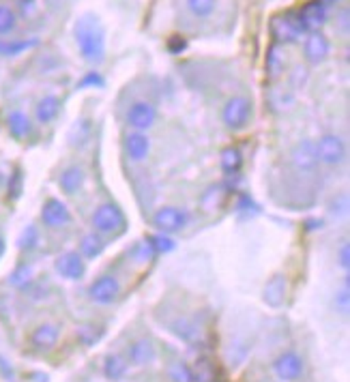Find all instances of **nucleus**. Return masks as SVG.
Instances as JSON below:
<instances>
[{
    "instance_id": "1",
    "label": "nucleus",
    "mask_w": 350,
    "mask_h": 382,
    "mask_svg": "<svg viewBox=\"0 0 350 382\" xmlns=\"http://www.w3.org/2000/svg\"><path fill=\"white\" fill-rule=\"evenodd\" d=\"M73 37L86 63L99 65L105 58V28L95 13H84L75 20Z\"/></svg>"
},
{
    "instance_id": "2",
    "label": "nucleus",
    "mask_w": 350,
    "mask_h": 382,
    "mask_svg": "<svg viewBox=\"0 0 350 382\" xmlns=\"http://www.w3.org/2000/svg\"><path fill=\"white\" fill-rule=\"evenodd\" d=\"M303 26L299 22L297 11H284L273 15L271 20V35L277 45H290V43H299L303 39Z\"/></svg>"
},
{
    "instance_id": "3",
    "label": "nucleus",
    "mask_w": 350,
    "mask_h": 382,
    "mask_svg": "<svg viewBox=\"0 0 350 382\" xmlns=\"http://www.w3.org/2000/svg\"><path fill=\"white\" fill-rule=\"evenodd\" d=\"M251 114H254L251 99L245 97V95H235V97H230L226 101L224 112H221V119H224V125L230 131H241V129H245L249 125Z\"/></svg>"
},
{
    "instance_id": "4",
    "label": "nucleus",
    "mask_w": 350,
    "mask_h": 382,
    "mask_svg": "<svg viewBox=\"0 0 350 382\" xmlns=\"http://www.w3.org/2000/svg\"><path fill=\"white\" fill-rule=\"evenodd\" d=\"M91 221H93V228L101 234H119L127 226L123 211L116 207L114 202H105L101 207H97Z\"/></svg>"
},
{
    "instance_id": "5",
    "label": "nucleus",
    "mask_w": 350,
    "mask_h": 382,
    "mask_svg": "<svg viewBox=\"0 0 350 382\" xmlns=\"http://www.w3.org/2000/svg\"><path fill=\"white\" fill-rule=\"evenodd\" d=\"M153 223L161 234H174L181 232L189 223V213L179 207H163L155 213Z\"/></svg>"
},
{
    "instance_id": "6",
    "label": "nucleus",
    "mask_w": 350,
    "mask_h": 382,
    "mask_svg": "<svg viewBox=\"0 0 350 382\" xmlns=\"http://www.w3.org/2000/svg\"><path fill=\"white\" fill-rule=\"evenodd\" d=\"M297 15H299V22L303 26V31L318 33V28H323L327 24V17H329L327 3H325V0H309V3H305L297 11Z\"/></svg>"
},
{
    "instance_id": "7",
    "label": "nucleus",
    "mask_w": 350,
    "mask_h": 382,
    "mask_svg": "<svg viewBox=\"0 0 350 382\" xmlns=\"http://www.w3.org/2000/svg\"><path fill=\"white\" fill-rule=\"evenodd\" d=\"M316 155L318 161H323L327 166H340L346 159V144L340 135H323L320 142L316 144Z\"/></svg>"
},
{
    "instance_id": "8",
    "label": "nucleus",
    "mask_w": 350,
    "mask_h": 382,
    "mask_svg": "<svg viewBox=\"0 0 350 382\" xmlns=\"http://www.w3.org/2000/svg\"><path fill=\"white\" fill-rule=\"evenodd\" d=\"M157 121V108L149 101H136L127 110V123L136 131H147L155 125Z\"/></svg>"
},
{
    "instance_id": "9",
    "label": "nucleus",
    "mask_w": 350,
    "mask_h": 382,
    "mask_svg": "<svg viewBox=\"0 0 350 382\" xmlns=\"http://www.w3.org/2000/svg\"><path fill=\"white\" fill-rule=\"evenodd\" d=\"M119 295H121V284L116 281L112 275H101V277H97V279L91 284V288H89V297H91V301H95V303H99V305H110V303H114L116 299H119Z\"/></svg>"
},
{
    "instance_id": "10",
    "label": "nucleus",
    "mask_w": 350,
    "mask_h": 382,
    "mask_svg": "<svg viewBox=\"0 0 350 382\" xmlns=\"http://www.w3.org/2000/svg\"><path fill=\"white\" fill-rule=\"evenodd\" d=\"M41 221L52 228V230H58V228H65L67 223H71V213L67 209V204L61 202L58 198H50L43 202V209H41Z\"/></svg>"
},
{
    "instance_id": "11",
    "label": "nucleus",
    "mask_w": 350,
    "mask_h": 382,
    "mask_svg": "<svg viewBox=\"0 0 350 382\" xmlns=\"http://www.w3.org/2000/svg\"><path fill=\"white\" fill-rule=\"evenodd\" d=\"M54 269L56 273L65 277V279H71V281H78L84 277L86 273V267H84V258L78 254V251H65L56 258L54 262Z\"/></svg>"
},
{
    "instance_id": "12",
    "label": "nucleus",
    "mask_w": 350,
    "mask_h": 382,
    "mask_svg": "<svg viewBox=\"0 0 350 382\" xmlns=\"http://www.w3.org/2000/svg\"><path fill=\"white\" fill-rule=\"evenodd\" d=\"M303 54H305V61L309 65H320L325 63L329 54H331V43L323 33H309L305 37V45H303Z\"/></svg>"
},
{
    "instance_id": "13",
    "label": "nucleus",
    "mask_w": 350,
    "mask_h": 382,
    "mask_svg": "<svg viewBox=\"0 0 350 382\" xmlns=\"http://www.w3.org/2000/svg\"><path fill=\"white\" fill-rule=\"evenodd\" d=\"M273 372L282 382H293L303 374V359L297 352H284L273 363Z\"/></svg>"
},
{
    "instance_id": "14",
    "label": "nucleus",
    "mask_w": 350,
    "mask_h": 382,
    "mask_svg": "<svg viewBox=\"0 0 350 382\" xmlns=\"http://www.w3.org/2000/svg\"><path fill=\"white\" fill-rule=\"evenodd\" d=\"M290 161H293L295 170L299 172H312L318 166V155H316V144L309 140H301L293 146L290 151Z\"/></svg>"
},
{
    "instance_id": "15",
    "label": "nucleus",
    "mask_w": 350,
    "mask_h": 382,
    "mask_svg": "<svg viewBox=\"0 0 350 382\" xmlns=\"http://www.w3.org/2000/svg\"><path fill=\"white\" fill-rule=\"evenodd\" d=\"M170 331L177 335L179 339H183V341H187V344H200L202 341V335H204V329H202V325L196 320V318H191V316H179L177 320H172L170 322Z\"/></svg>"
},
{
    "instance_id": "16",
    "label": "nucleus",
    "mask_w": 350,
    "mask_h": 382,
    "mask_svg": "<svg viewBox=\"0 0 350 382\" xmlns=\"http://www.w3.org/2000/svg\"><path fill=\"white\" fill-rule=\"evenodd\" d=\"M125 153L131 161H144L151 153V140L142 131H131L125 138Z\"/></svg>"
},
{
    "instance_id": "17",
    "label": "nucleus",
    "mask_w": 350,
    "mask_h": 382,
    "mask_svg": "<svg viewBox=\"0 0 350 382\" xmlns=\"http://www.w3.org/2000/svg\"><path fill=\"white\" fill-rule=\"evenodd\" d=\"M286 299V277L284 275H273L262 290V301L269 307H279Z\"/></svg>"
},
{
    "instance_id": "18",
    "label": "nucleus",
    "mask_w": 350,
    "mask_h": 382,
    "mask_svg": "<svg viewBox=\"0 0 350 382\" xmlns=\"http://www.w3.org/2000/svg\"><path fill=\"white\" fill-rule=\"evenodd\" d=\"M84 181H86V174H84V170H82L80 166H69V168L63 170L61 176H58V185H61V189H63L67 196L78 193V191L82 189Z\"/></svg>"
},
{
    "instance_id": "19",
    "label": "nucleus",
    "mask_w": 350,
    "mask_h": 382,
    "mask_svg": "<svg viewBox=\"0 0 350 382\" xmlns=\"http://www.w3.org/2000/svg\"><path fill=\"white\" fill-rule=\"evenodd\" d=\"M157 359V352H155V346L151 339H138L131 344L129 348V361L133 365H149Z\"/></svg>"
},
{
    "instance_id": "20",
    "label": "nucleus",
    "mask_w": 350,
    "mask_h": 382,
    "mask_svg": "<svg viewBox=\"0 0 350 382\" xmlns=\"http://www.w3.org/2000/svg\"><path fill=\"white\" fill-rule=\"evenodd\" d=\"M61 337V329L56 325H39L33 335H31V344L37 348V350H52Z\"/></svg>"
},
{
    "instance_id": "21",
    "label": "nucleus",
    "mask_w": 350,
    "mask_h": 382,
    "mask_svg": "<svg viewBox=\"0 0 350 382\" xmlns=\"http://www.w3.org/2000/svg\"><path fill=\"white\" fill-rule=\"evenodd\" d=\"M58 112H61V99H58L56 95H45L35 105V116H37V121L41 125L52 123L58 116Z\"/></svg>"
},
{
    "instance_id": "22",
    "label": "nucleus",
    "mask_w": 350,
    "mask_h": 382,
    "mask_svg": "<svg viewBox=\"0 0 350 382\" xmlns=\"http://www.w3.org/2000/svg\"><path fill=\"white\" fill-rule=\"evenodd\" d=\"M7 129L15 140H24L26 135H31L33 123H31V119H28V114H24L22 110H13L7 116Z\"/></svg>"
},
{
    "instance_id": "23",
    "label": "nucleus",
    "mask_w": 350,
    "mask_h": 382,
    "mask_svg": "<svg viewBox=\"0 0 350 382\" xmlns=\"http://www.w3.org/2000/svg\"><path fill=\"white\" fill-rule=\"evenodd\" d=\"M103 249H105V241L99 237L97 232H91V234H84L82 237V241H80V256L82 258H97V256H101L103 254Z\"/></svg>"
},
{
    "instance_id": "24",
    "label": "nucleus",
    "mask_w": 350,
    "mask_h": 382,
    "mask_svg": "<svg viewBox=\"0 0 350 382\" xmlns=\"http://www.w3.org/2000/svg\"><path fill=\"white\" fill-rule=\"evenodd\" d=\"M219 163H221V170L226 174H239L241 166H243V153L237 149V146H228V149L221 151V157H219Z\"/></svg>"
},
{
    "instance_id": "25",
    "label": "nucleus",
    "mask_w": 350,
    "mask_h": 382,
    "mask_svg": "<svg viewBox=\"0 0 350 382\" xmlns=\"http://www.w3.org/2000/svg\"><path fill=\"white\" fill-rule=\"evenodd\" d=\"M224 198H226V187L224 185H211L207 191L202 193L200 198V204H202V209L211 213V211H217L221 204H224Z\"/></svg>"
},
{
    "instance_id": "26",
    "label": "nucleus",
    "mask_w": 350,
    "mask_h": 382,
    "mask_svg": "<svg viewBox=\"0 0 350 382\" xmlns=\"http://www.w3.org/2000/svg\"><path fill=\"white\" fill-rule=\"evenodd\" d=\"M284 73V54L277 43H273L267 52V75L271 80H277Z\"/></svg>"
},
{
    "instance_id": "27",
    "label": "nucleus",
    "mask_w": 350,
    "mask_h": 382,
    "mask_svg": "<svg viewBox=\"0 0 350 382\" xmlns=\"http://www.w3.org/2000/svg\"><path fill=\"white\" fill-rule=\"evenodd\" d=\"M103 374L110 380H121L127 374V363L121 355H108L103 361Z\"/></svg>"
},
{
    "instance_id": "28",
    "label": "nucleus",
    "mask_w": 350,
    "mask_h": 382,
    "mask_svg": "<svg viewBox=\"0 0 350 382\" xmlns=\"http://www.w3.org/2000/svg\"><path fill=\"white\" fill-rule=\"evenodd\" d=\"M39 45V39H17V41H0V56H17Z\"/></svg>"
},
{
    "instance_id": "29",
    "label": "nucleus",
    "mask_w": 350,
    "mask_h": 382,
    "mask_svg": "<svg viewBox=\"0 0 350 382\" xmlns=\"http://www.w3.org/2000/svg\"><path fill=\"white\" fill-rule=\"evenodd\" d=\"M269 97V105L275 110V112H286L293 108L295 103V97L290 91H284V88H271V93L267 95Z\"/></svg>"
},
{
    "instance_id": "30",
    "label": "nucleus",
    "mask_w": 350,
    "mask_h": 382,
    "mask_svg": "<svg viewBox=\"0 0 350 382\" xmlns=\"http://www.w3.org/2000/svg\"><path fill=\"white\" fill-rule=\"evenodd\" d=\"M194 382H217V372L211 361L207 359H198L196 367H191Z\"/></svg>"
},
{
    "instance_id": "31",
    "label": "nucleus",
    "mask_w": 350,
    "mask_h": 382,
    "mask_svg": "<svg viewBox=\"0 0 350 382\" xmlns=\"http://www.w3.org/2000/svg\"><path fill=\"white\" fill-rule=\"evenodd\" d=\"M39 230H37V226H26L24 230H22V234L17 237V247H20V251H33L37 245H39Z\"/></svg>"
},
{
    "instance_id": "32",
    "label": "nucleus",
    "mask_w": 350,
    "mask_h": 382,
    "mask_svg": "<svg viewBox=\"0 0 350 382\" xmlns=\"http://www.w3.org/2000/svg\"><path fill=\"white\" fill-rule=\"evenodd\" d=\"M168 378H170L172 382H194L191 367H189L185 361H174V363H170V367H168Z\"/></svg>"
},
{
    "instance_id": "33",
    "label": "nucleus",
    "mask_w": 350,
    "mask_h": 382,
    "mask_svg": "<svg viewBox=\"0 0 350 382\" xmlns=\"http://www.w3.org/2000/svg\"><path fill=\"white\" fill-rule=\"evenodd\" d=\"M91 138V123L89 121H78L75 125H73V129L69 131V144L71 146H82L86 140Z\"/></svg>"
},
{
    "instance_id": "34",
    "label": "nucleus",
    "mask_w": 350,
    "mask_h": 382,
    "mask_svg": "<svg viewBox=\"0 0 350 382\" xmlns=\"http://www.w3.org/2000/svg\"><path fill=\"white\" fill-rule=\"evenodd\" d=\"M101 337H103V329H101V327H95V325H82V327L78 329V339H80L84 346H95Z\"/></svg>"
},
{
    "instance_id": "35",
    "label": "nucleus",
    "mask_w": 350,
    "mask_h": 382,
    "mask_svg": "<svg viewBox=\"0 0 350 382\" xmlns=\"http://www.w3.org/2000/svg\"><path fill=\"white\" fill-rule=\"evenodd\" d=\"M185 3L196 17H209L215 11L217 0H185Z\"/></svg>"
},
{
    "instance_id": "36",
    "label": "nucleus",
    "mask_w": 350,
    "mask_h": 382,
    "mask_svg": "<svg viewBox=\"0 0 350 382\" xmlns=\"http://www.w3.org/2000/svg\"><path fill=\"white\" fill-rule=\"evenodd\" d=\"M31 281H33V269L28 267V264H20V267L9 277V284L15 286V288H26Z\"/></svg>"
},
{
    "instance_id": "37",
    "label": "nucleus",
    "mask_w": 350,
    "mask_h": 382,
    "mask_svg": "<svg viewBox=\"0 0 350 382\" xmlns=\"http://www.w3.org/2000/svg\"><path fill=\"white\" fill-rule=\"evenodd\" d=\"M17 24V15L11 7L0 5V35H9Z\"/></svg>"
},
{
    "instance_id": "38",
    "label": "nucleus",
    "mask_w": 350,
    "mask_h": 382,
    "mask_svg": "<svg viewBox=\"0 0 350 382\" xmlns=\"http://www.w3.org/2000/svg\"><path fill=\"white\" fill-rule=\"evenodd\" d=\"M131 256H133L138 262H149V260L155 256V249H153L151 241H140V243H136V245H133Z\"/></svg>"
},
{
    "instance_id": "39",
    "label": "nucleus",
    "mask_w": 350,
    "mask_h": 382,
    "mask_svg": "<svg viewBox=\"0 0 350 382\" xmlns=\"http://www.w3.org/2000/svg\"><path fill=\"white\" fill-rule=\"evenodd\" d=\"M149 241H151L155 254H170L174 247H177V243H174V241L168 237V234H157V237H151Z\"/></svg>"
},
{
    "instance_id": "40",
    "label": "nucleus",
    "mask_w": 350,
    "mask_h": 382,
    "mask_svg": "<svg viewBox=\"0 0 350 382\" xmlns=\"http://www.w3.org/2000/svg\"><path fill=\"white\" fill-rule=\"evenodd\" d=\"M335 307L344 316L350 311V284L348 281L344 284V290H340L337 295H335Z\"/></svg>"
},
{
    "instance_id": "41",
    "label": "nucleus",
    "mask_w": 350,
    "mask_h": 382,
    "mask_svg": "<svg viewBox=\"0 0 350 382\" xmlns=\"http://www.w3.org/2000/svg\"><path fill=\"white\" fill-rule=\"evenodd\" d=\"M103 84H105V80L99 71H89L78 82V88H101Z\"/></svg>"
},
{
    "instance_id": "42",
    "label": "nucleus",
    "mask_w": 350,
    "mask_h": 382,
    "mask_svg": "<svg viewBox=\"0 0 350 382\" xmlns=\"http://www.w3.org/2000/svg\"><path fill=\"white\" fill-rule=\"evenodd\" d=\"M168 50H170V54H183L187 50V41L181 35H172L168 39Z\"/></svg>"
},
{
    "instance_id": "43",
    "label": "nucleus",
    "mask_w": 350,
    "mask_h": 382,
    "mask_svg": "<svg viewBox=\"0 0 350 382\" xmlns=\"http://www.w3.org/2000/svg\"><path fill=\"white\" fill-rule=\"evenodd\" d=\"M17 7L22 17H31L37 11V0H17Z\"/></svg>"
},
{
    "instance_id": "44",
    "label": "nucleus",
    "mask_w": 350,
    "mask_h": 382,
    "mask_svg": "<svg viewBox=\"0 0 350 382\" xmlns=\"http://www.w3.org/2000/svg\"><path fill=\"white\" fill-rule=\"evenodd\" d=\"M337 260H340V267H342L344 271L350 269V245H348V243H344V245L340 247Z\"/></svg>"
},
{
    "instance_id": "45",
    "label": "nucleus",
    "mask_w": 350,
    "mask_h": 382,
    "mask_svg": "<svg viewBox=\"0 0 350 382\" xmlns=\"http://www.w3.org/2000/svg\"><path fill=\"white\" fill-rule=\"evenodd\" d=\"M346 209H348V198H346L344 193L331 202V213H335V215H342V213H346Z\"/></svg>"
},
{
    "instance_id": "46",
    "label": "nucleus",
    "mask_w": 350,
    "mask_h": 382,
    "mask_svg": "<svg viewBox=\"0 0 350 382\" xmlns=\"http://www.w3.org/2000/svg\"><path fill=\"white\" fill-rule=\"evenodd\" d=\"M20 191H22V174L15 172V174H13V181H11V185H9V196H11V198H17Z\"/></svg>"
},
{
    "instance_id": "47",
    "label": "nucleus",
    "mask_w": 350,
    "mask_h": 382,
    "mask_svg": "<svg viewBox=\"0 0 350 382\" xmlns=\"http://www.w3.org/2000/svg\"><path fill=\"white\" fill-rule=\"evenodd\" d=\"M0 374H3V376H7L9 380L13 378V369H11V365L3 359V357H0Z\"/></svg>"
},
{
    "instance_id": "48",
    "label": "nucleus",
    "mask_w": 350,
    "mask_h": 382,
    "mask_svg": "<svg viewBox=\"0 0 350 382\" xmlns=\"http://www.w3.org/2000/svg\"><path fill=\"white\" fill-rule=\"evenodd\" d=\"M3 254H5V239L0 237V256H3Z\"/></svg>"
},
{
    "instance_id": "49",
    "label": "nucleus",
    "mask_w": 350,
    "mask_h": 382,
    "mask_svg": "<svg viewBox=\"0 0 350 382\" xmlns=\"http://www.w3.org/2000/svg\"><path fill=\"white\" fill-rule=\"evenodd\" d=\"M329 3H340V0H329Z\"/></svg>"
}]
</instances>
